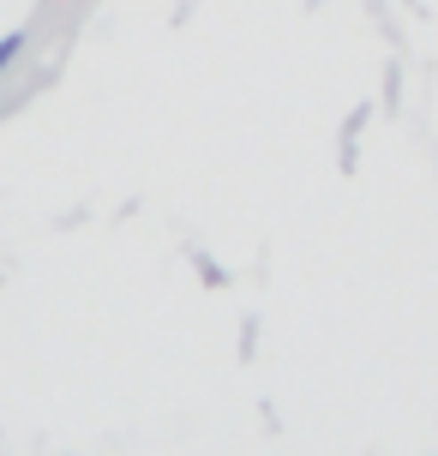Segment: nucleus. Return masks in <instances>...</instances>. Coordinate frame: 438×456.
Instances as JSON below:
<instances>
[{"mask_svg": "<svg viewBox=\"0 0 438 456\" xmlns=\"http://www.w3.org/2000/svg\"><path fill=\"white\" fill-rule=\"evenodd\" d=\"M19 54H24V30H6V37H0V72L12 67Z\"/></svg>", "mask_w": 438, "mask_h": 456, "instance_id": "1", "label": "nucleus"}]
</instances>
